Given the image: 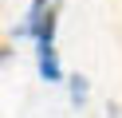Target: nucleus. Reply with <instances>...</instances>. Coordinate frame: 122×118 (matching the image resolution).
Returning a JSON list of instances; mask_svg holds the SVG:
<instances>
[{
	"mask_svg": "<svg viewBox=\"0 0 122 118\" xmlns=\"http://www.w3.org/2000/svg\"><path fill=\"white\" fill-rule=\"evenodd\" d=\"M36 51H40V75L43 83H59V59H55V8L40 16L36 24Z\"/></svg>",
	"mask_w": 122,
	"mask_h": 118,
	"instance_id": "obj_1",
	"label": "nucleus"
},
{
	"mask_svg": "<svg viewBox=\"0 0 122 118\" xmlns=\"http://www.w3.org/2000/svg\"><path fill=\"white\" fill-rule=\"evenodd\" d=\"M71 102H75V106H83V102H87V79H83V75L71 79Z\"/></svg>",
	"mask_w": 122,
	"mask_h": 118,
	"instance_id": "obj_2",
	"label": "nucleus"
}]
</instances>
